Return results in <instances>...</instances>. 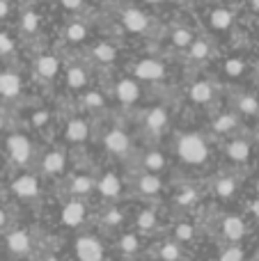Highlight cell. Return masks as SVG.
<instances>
[{
	"label": "cell",
	"mask_w": 259,
	"mask_h": 261,
	"mask_svg": "<svg viewBox=\"0 0 259 261\" xmlns=\"http://www.w3.org/2000/svg\"><path fill=\"white\" fill-rule=\"evenodd\" d=\"M136 222H138V227H140V229H154V227H156V213L149 211V208H145V211L136 218Z\"/></svg>",
	"instance_id": "cell-38"
},
{
	"label": "cell",
	"mask_w": 259,
	"mask_h": 261,
	"mask_svg": "<svg viewBox=\"0 0 259 261\" xmlns=\"http://www.w3.org/2000/svg\"><path fill=\"white\" fill-rule=\"evenodd\" d=\"M7 220H9V218H7V211L0 206V229H5V227H7Z\"/></svg>",
	"instance_id": "cell-44"
},
{
	"label": "cell",
	"mask_w": 259,
	"mask_h": 261,
	"mask_svg": "<svg viewBox=\"0 0 259 261\" xmlns=\"http://www.w3.org/2000/svg\"><path fill=\"white\" fill-rule=\"evenodd\" d=\"M103 147L108 149L113 156H126L131 151L133 142L124 128H108L103 135Z\"/></svg>",
	"instance_id": "cell-8"
},
{
	"label": "cell",
	"mask_w": 259,
	"mask_h": 261,
	"mask_svg": "<svg viewBox=\"0 0 259 261\" xmlns=\"http://www.w3.org/2000/svg\"><path fill=\"white\" fill-rule=\"evenodd\" d=\"M145 128L151 135H163L170 128V113L165 108H151L145 113Z\"/></svg>",
	"instance_id": "cell-13"
},
{
	"label": "cell",
	"mask_w": 259,
	"mask_h": 261,
	"mask_svg": "<svg viewBox=\"0 0 259 261\" xmlns=\"http://www.w3.org/2000/svg\"><path fill=\"white\" fill-rule=\"evenodd\" d=\"M96 190L103 199H117L122 193V179L115 172H106L99 181H96Z\"/></svg>",
	"instance_id": "cell-14"
},
{
	"label": "cell",
	"mask_w": 259,
	"mask_h": 261,
	"mask_svg": "<svg viewBox=\"0 0 259 261\" xmlns=\"http://www.w3.org/2000/svg\"><path fill=\"white\" fill-rule=\"evenodd\" d=\"M257 138H259V126H257Z\"/></svg>",
	"instance_id": "cell-52"
},
{
	"label": "cell",
	"mask_w": 259,
	"mask_h": 261,
	"mask_svg": "<svg viewBox=\"0 0 259 261\" xmlns=\"http://www.w3.org/2000/svg\"><path fill=\"white\" fill-rule=\"evenodd\" d=\"M32 71H35L37 78H44V81H53L60 71V60L58 55H50V53H44V55H37L35 62H32Z\"/></svg>",
	"instance_id": "cell-12"
},
{
	"label": "cell",
	"mask_w": 259,
	"mask_h": 261,
	"mask_svg": "<svg viewBox=\"0 0 259 261\" xmlns=\"http://www.w3.org/2000/svg\"><path fill=\"white\" fill-rule=\"evenodd\" d=\"M5 248H7L9 254H14V257H25L32 248V239L25 229L9 231V234L5 236Z\"/></svg>",
	"instance_id": "cell-11"
},
{
	"label": "cell",
	"mask_w": 259,
	"mask_h": 261,
	"mask_svg": "<svg viewBox=\"0 0 259 261\" xmlns=\"http://www.w3.org/2000/svg\"><path fill=\"white\" fill-rule=\"evenodd\" d=\"M147 3H151V5H159V3H165V0H147Z\"/></svg>",
	"instance_id": "cell-50"
},
{
	"label": "cell",
	"mask_w": 259,
	"mask_h": 261,
	"mask_svg": "<svg viewBox=\"0 0 259 261\" xmlns=\"http://www.w3.org/2000/svg\"><path fill=\"white\" fill-rule=\"evenodd\" d=\"M191 48V60H204L209 55V41L206 39H193Z\"/></svg>",
	"instance_id": "cell-35"
},
{
	"label": "cell",
	"mask_w": 259,
	"mask_h": 261,
	"mask_svg": "<svg viewBox=\"0 0 259 261\" xmlns=\"http://www.w3.org/2000/svg\"><path fill=\"white\" fill-rule=\"evenodd\" d=\"M239 126H241V115H237L234 110H229V113H220L218 117L214 119V130L216 133H237Z\"/></svg>",
	"instance_id": "cell-20"
},
{
	"label": "cell",
	"mask_w": 259,
	"mask_h": 261,
	"mask_svg": "<svg viewBox=\"0 0 259 261\" xmlns=\"http://www.w3.org/2000/svg\"><path fill=\"white\" fill-rule=\"evenodd\" d=\"M83 103H85L87 110H101L106 108V99L101 92H85L83 94Z\"/></svg>",
	"instance_id": "cell-34"
},
{
	"label": "cell",
	"mask_w": 259,
	"mask_h": 261,
	"mask_svg": "<svg viewBox=\"0 0 259 261\" xmlns=\"http://www.w3.org/2000/svg\"><path fill=\"white\" fill-rule=\"evenodd\" d=\"M117 245L124 250V254H133L138 248H140V241H138L136 234H124V236H119Z\"/></svg>",
	"instance_id": "cell-36"
},
{
	"label": "cell",
	"mask_w": 259,
	"mask_h": 261,
	"mask_svg": "<svg viewBox=\"0 0 259 261\" xmlns=\"http://www.w3.org/2000/svg\"><path fill=\"white\" fill-rule=\"evenodd\" d=\"M87 135H90V126L85 124V119L76 117L67 124V138L71 142H83V140H87Z\"/></svg>",
	"instance_id": "cell-26"
},
{
	"label": "cell",
	"mask_w": 259,
	"mask_h": 261,
	"mask_svg": "<svg viewBox=\"0 0 259 261\" xmlns=\"http://www.w3.org/2000/svg\"><path fill=\"white\" fill-rule=\"evenodd\" d=\"M69 193L73 195V197H87V195H92L96 190V179L90 174H73L71 181H69Z\"/></svg>",
	"instance_id": "cell-19"
},
{
	"label": "cell",
	"mask_w": 259,
	"mask_h": 261,
	"mask_svg": "<svg viewBox=\"0 0 259 261\" xmlns=\"http://www.w3.org/2000/svg\"><path fill=\"white\" fill-rule=\"evenodd\" d=\"M250 3H252V7H255L257 12H259V0H250Z\"/></svg>",
	"instance_id": "cell-49"
},
{
	"label": "cell",
	"mask_w": 259,
	"mask_h": 261,
	"mask_svg": "<svg viewBox=\"0 0 259 261\" xmlns=\"http://www.w3.org/2000/svg\"><path fill=\"white\" fill-rule=\"evenodd\" d=\"M64 167H67V153L58 147L46 151L41 158V170L46 174H60V172H64Z\"/></svg>",
	"instance_id": "cell-15"
},
{
	"label": "cell",
	"mask_w": 259,
	"mask_h": 261,
	"mask_svg": "<svg viewBox=\"0 0 259 261\" xmlns=\"http://www.w3.org/2000/svg\"><path fill=\"white\" fill-rule=\"evenodd\" d=\"M237 115H246V117H259V96L250 94V92H243L237 96Z\"/></svg>",
	"instance_id": "cell-21"
},
{
	"label": "cell",
	"mask_w": 259,
	"mask_h": 261,
	"mask_svg": "<svg viewBox=\"0 0 259 261\" xmlns=\"http://www.w3.org/2000/svg\"><path fill=\"white\" fill-rule=\"evenodd\" d=\"M60 220L67 227H81L87 220V204L81 197H71L69 202L62 204V213H60Z\"/></svg>",
	"instance_id": "cell-7"
},
{
	"label": "cell",
	"mask_w": 259,
	"mask_h": 261,
	"mask_svg": "<svg viewBox=\"0 0 259 261\" xmlns=\"http://www.w3.org/2000/svg\"><path fill=\"white\" fill-rule=\"evenodd\" d=\"M92 55H94L96 62L110 64L117 60V48H115L113 44H108V41H96V44L92 46Z\"/></svg>",
	"instance_id": "cell-24"
},
{
	"label": "cell",
	"mask_w": 259,
	"mask_h": 261,
	"mask_svg": "<svg viewBox=\"0 0 259 261\" xmlns=\"http://www.w3.org/2000/svg\"><path fill=\"white\" fill-rule=\"evenodd\" d=\"M87 35H90V28L83 21H71L67 25V30H64V39H67L69 44H81V41L87 39Z\"/></svg>",
	"instance_id": "cell-25"
},
{
	"label": "cell",
	"mask_w": 259,
	"mask_h": 261,
	"mask_svg": "<svg viewBox=\"0 0 259 261\" xmlns=\"http://www.w3.org/2000/svg\"><path fill=\"white\" fill-rule=\"evenodd\" d=\"M64 9H71V12H78V9L85 7V0H60Z\"/></svg>",
	"instance_id": "cell-41"
},
{
	"label": "cell",
	"mask_w": 259,
	"mask_h": 261,
	"mask_svg": "<svg viewBox=\"0 0 259 261\" xmlns=\"http://www.w3.org/2000/svg\"><path fill=\"white\" fill-rule=\"evenodd\" d=\"M67 85L71 87V90H83V87L87 85V71L81 67H71L67 71Z\"/></svg>",
	"instance_id": "cell-32"
},
{
	"label": "cell",
	"mask_w": 259,
	"mask_h": 261,
	"mask_svg": "<svg viewBox=\"0 0 259 261\" xmlns=\"http://www.w3.org/2000/svg\"><path fill=\"white\" fill-rule=\"evenodd\" d=\"M106 3H124V0H106Z\"/></svg>",
	"instance_id": "cell-51"
},
{
	"label": "cell",
	"mask_w": 259,
	"mask_h": 261,
	"mask_svg": "<svg viewBox=\"0 0 259 261\" xmlns=\"http://www.w3.org/2000/svg\"><path fill=\"white\" fill-rule=\"evenodd\" d=\"M168 165H170V161L161 149H149L145 153V158H142V167H145L147 174H161V172L168 170Z\"/></svg>",
	"instance_id": "cell-18"
},
{
	"label": "cell",
	"mask_w": 259,
	"mask_h": 261,
	"mask_svg": "<svg viewBox=\"0 0 259 261\" xmlns=\"http://www.w3.org/2000/svg\"><path fill=\"white\" fill-rule=\"evenodd\" d=\"M225 153H227V158L232 163H237V165H241V163H246L248 158H250L252 153V144L248 142V140H241V138H234L227 142V147H225Z\"/></svg>",
	"instance_id": "cell-16"
},
{
	"label": "cell",
	"mask_w": 259,
	"mask_h": 261,
	"mask_svg": "<svg viewBox=\"0 0 259 261\" xmlns=\"http://www.w3.org/2000/svg\"><path fill=\"white\" fill-rule=\"evenodd\" d=\"M14 50H16L14 39L9 35H3V32H0V55H3V58H7V55H12Z\"/></svg>",
	"instance_id": "cell-40"
},
{
	"label": "cell",
	"mask_w": 259,
	"mask_h": 261,
	"mask_svg": "<svg viewBox=\"0 0 259 261\" xmlns=\"http://www.w3.org/2000/svg\"><path fill=\"white\" fill-rule=\"evenodd\" d=\"M46 119H48V113H46V110H41V113H37L35 117H32V124H35V126H41Z\"/></svg>",
	"instance_id": "cell-42"
},
{
	"label": "cell",
	"mask_w": 259,
	"mask_h": 261,
	"mask_svg": "<svg viewBox=\"0 0 259 261\" xmlns=\"http://www.w3.org/2000/svg\"><path fill=\"white\" fill-rule=\"evenodd\" d=\"M136 186L142 195H149V197H154V195H159L163 190V181L159 179V174H147V172L138 179Z\"/></svg>",
	"instance_id": "cell-23"
},
{
	"label": "cell",
	"mask_w": 259,
	"mask_h": 261,
	"mask_svg": "<svg viewBox=\"0 0 259 261\" xmlns=\"http://www.w3.org/2000/svg\"><path fill=\"white\" fill-rule=\"evenodd\" d=\"M252 76H255V81L259 83V60H257L255 64H252Z\"/></svg>",
	"instance_id": "cell-46"
},
{
	"label": "cell",
	"mask_w": 259,
	"mask_h": 261,
	"mask_svg": "<svg viewBox=\"0 0 259 261\" xmlns=\"http://www.w3.org/2000/svg\"><path fill=\"white\" fill-rule=\"evenodd\" d=\"M5 130V117H3V113H0V133Z\"/></svg>",
	"instance_id": "cell-47"
},
{
	"label": "cell",
	"mask_w": 259,
	"mask_h": 261,
	"mask_svg": "<svg viewBox=\"0 0 259 261\" xmlns=\"http://www.w3.org/2000/svg\"><path fill=\"white\" fill-rule=\"evenodd\" d=\"M7 9H9L7 0H0V16H5V14H7Z\"/></svg>",
	"instance_id": "cell-45"
},
{
	"label": "cell",
	"mask_w": 259,
	"mask_h": 261,
	"mask_svg": "<svg viewBox=\"0 0 259 261\" xmlns=\"http://www.w3.org/2000/svg\"><path fill=\"white\" fill-rule=\"evenodd\" d=\"M218 261H246V252H243L241 243H227L220 250Z\"/></svg>",
	"instance_id": "cell-31"
},
{
	"label": "cell",
	"mask_w": 259,
	"mask_h": 261,
	"mask_svg": "<svg viewBox=\"0 0 259 261\" xmlns=\"http://www.w3.org/2000/svg\"><path fill=\"white\" fill-rule=\"evenodd\" d=\"M188 96H191L195 103H209V101L216 96V92H214V85H211L209 81H195L191 85V90H188Z\"/></svg>",
	"instance_id": "cell-22"
},
{
	"label": "cell",
	"mask_w": 259,
	"mask_h": 261,
	"mask_svg": "<svg viewBox=\"0 0 259 261\" xmlns=\"http://www.w3.org/2000/svg\"><path fill=\"white\" fill-rule=\"evenodd\" d=\"M113 94L119 103L124 106H131V103H138L142 96V90H140V83L131 76H122L113 87Z\"/></svg>",
	"instance_id": "cell-6"
},
{
	"label": "cell",
	"mask_w": 259,
	"mask_h": 261,
	"mask_svg": "<svg viewBox=\"0 0 259 261\" xmlns=\"http://www.w3.org/2000/svg\"><path fill=\"white\" fill-rule=\"evenodd\" d=\"M122 23L133 35H147V32L151 30V16H147V14L138 7H128L126 12L122 14Z\"/></svg>",
	"instance_id": "cell-10"
},
{
	"label": "cell",
	"mask_w": 259,
	"mask_h": 261,
	"mask_svg": "<svg viewBox=\"0 0 259 261\" xmlns=\"http://www.w3.org/2000/svg\"><path fill=\"white\" fill-rule=\"evenodd\" d=\"M246 231L248 225L241 216H225L220 220V236L225 239V243H241Z\"/></svg>",
	"instance_id": "cell-9"
},
{
	"label": "cell",
	"mask_w": 259,
	"mask_h": 261,
	"mask_svg": "<svg viewBox=\"0 0 259 261\" xmlns=\"http://www.w3.org/2000/svg\"><path fill=\"white\" fill-rule=\"evenodd\" d=\"M246 69H248V64L243 58H227L223 62V73L227 78H241L246 73Z\"/></svg>",
	"instance_id": "cell-28"
},
{
	"label": "cell",
	"mask_w": 259,
	"mask_h": 261,
	"mask_svg": "<svg viewBox=\"0 0 259 261\" xmlns=\"http://www.w3.org/2000/svg\"><path fill=\"white\" fill-rule=\"evenodd\" d=\"M41 261H60V259H58V257H53V254H48V257H44Z\"/></svg>",
	"instance_id": "cell-48"
},
{
	"label": "cell",
	"mask_w": 259,
	"mask_h": 261,
	"mask_svg": "<svg viewBox=\"0 0 259 261\" xmlns=\"http://www.w3.org/2000/svg\"><path fill=\"white\" fill-rule=\"evenodd\" d=\"M177 153L184 165L200 167L209 163L211 149H209V142L200 133H184L177 142Z\"/></svg>",
	"instance_id": "cell-1"
},
{
	"label": "cell",
	"mask_w": 259,
	"mask_h": 261,
	"mask_svg": "<svg viewBox=\"0 0 259 261\" xmlns=\"http://www.w3.org/2000/svg\"><path fill=\"white\" fill-rule=\"evenodd\" d=\"M131 73L136 81L159 83V81H165V78L170 76V69H168V64L159 58H140L131 67Z\"/></svg>",
	"instance_id": "cell-2"
},
{
	"label": "cell",
	"mask_w": 259,
	"mask_h": 261,
	"mask_svg": "<svg viewBox=\"0 0 259 261\" xmlns=\"http://www.w3.org/2000/svg\"><path fill=\"white\" fill-rule=\"evenodd\" d=\"M39 21H41L39 14H35V12H30V9H28V12L21 16V25H18V28H21L23 35L30 37V35H35V32H39Z\"/></svg>",
	"instance_id": "cell-33"
},
{
	"label": "cell",
	"mask_w": 259,
	"mask_h": 261,
	"mask_svg": "<svg viewBox=\"0 0 259 261\" xmlns=\"http://www.w3.org/2000/svg\"><path fill=\"white\" fill-rule=\"evenodd\" d=\"M237 190H239V181L232 179V176H223V179L216 184V193H218V197H223V199L234 197Z\"/></svg>",
	"instance_id": "cell-30"
},
{
	"label": "cell",
	"mask_w": 259,
	"mask_h": 261,
	"mask_svg": "<svg viewBox=\"0 0 259 261\" xmlns=\"http://www.w3.org/2000/svg\"><path fill=\"white\" fill-rule=\"evenodd\" d=\"M193 239H195V229H193L188 222H179L174 241H177V243H186V241H193Z\"/></svg>",
	"instance_id": "cell-37"
},
{
	"label": "cell",
	"mask_w": 259,
	"mask_h": 261,
	"mask_svg": "<svg viewBox=\"0 0 259 261\" xmlns=\"http://www.w3.org/2000/svg\"><path fill=\"white\" fill-rule=\"evenodd\" d=\"M5 147H7L9 158H12L16 165H28L32 158V149H35L25 133H12L7 138V142H5Z\"/></svg>",
	"instance_id": "cell-5"
},
{
	"label": "cell",
	"mask_w": 259,
	"mask_h": 261,
	"mask_svg": "<svg viewBox=\"0 0 259 261\" xmlns=\"http://www.w3.org/2000/svg\"><path fill=\"white\" fill-rule=\"evenodd\" d=\"M73 252L78 261H103L106 259V245L99 236L83 234L73 243Z\"/></svg>",
	"instance_id": "cell-3"
},
{
	"label": "cell",
	"mask_w": 259,
	"mask_h": 261,
	"mask_svg": "<svg viewBox=\"0 0 259 261\" xmlns=\"http://www.w3.org/2000/svg\"><path fill=\"white\" fill-rule=\"evenodd\" d=\"M172 41H174L177 46H182V48H186V46L193 44V35L186 30V28H182V30H177V32L172 35Z\"/></svg>",
	"instance_id": "cell-39"
},
{
	"label": "cell",
	"mask_w": 259,
	"mask_h": 261,
	"mask_svg": "<svg viewBox=\"0 0 259 261\" xmlns=\"http://www.w3.org/2000/svg\"><path fill=\"white\" fill-rule=\"evenodd\" d=\"M250 213H252V218L259 222V199H255V202L250 204Z\"/></svg>",
	"instance_id": "cell-43"
},
{
	"label": "cell",
	"mask_w": 259,
	"mask_h": 261,
	"mask_svg": "<svg viewBox=\"0 0 259 261\" xmlns=\"http://www.w3.org/2000/svg\"><path fill=\"white\" fill-rule=\"evenodd\" d=\"M257 48H259V39H257Z\"/></svg>",
	"instance_id": "cell-53"
},
{
	"label": "cell",
	"mask_w": 259,
	"mask_h": 261,
	"mask_svg": "<svg viewBox=\"0 0 259 261\" xmlns=\"http://www.w3.org/2000/svg\"><path fill=\"white\" fill-rule=\"evenodd\" d=\"M161 259L163 261H182L184 259L182 243H177V241H165V243L161 245Z\"/></svg>",
	"instance_id": "cell-29"
},
{
	"label": "cell",
	"mask_w": 259,
	"mask_h": 261,
	"mask_svg": "<svg viewBox=\"0 0 259 261\" xmlns=\"http://www.w3.org/2000/svg\"><path fill=\"white\" fill-rule=\"evenodd\" d=\"M12 193L16 195L21 202L35 204L37 199L41 197V181L37 179L35 174H30V172H25V174H18L16 179L12 181Z\"/></svg>",
	"instance_id": "cell-4"
},
{
	"label": "cell",
	"mask_w": 259,
	"mask_h": 261,
	"mask_svg": "<svg viewBox=\"0 0 259 261\" xmlns=\"http://www.w3.org/2000/svg\"><path fill=\"white\" fill-rule=\"evenodd\" d=\"M23 90V81L14 71H0V96L3 99H16Z\"/></svg>",
	"instance_id": "cell-17"
},
{
	"label": "cell",
	"mask_w": 259,
	"mask_h": 261,
	"mask_svg": "<svg viewBox=\"0 0 259 261\" xmlns=\"http://www.w3.org/2000/svg\"><path fill=\"white\" fill-rule=\"evenodd\" d=\"M209 21H211V25H214L216 30H227V28H232L234 16H232V12H229V9L218 7V9H214V12H211Z\"/></svg>",
	"instance_id": "cell-27"
}]
</instances>
